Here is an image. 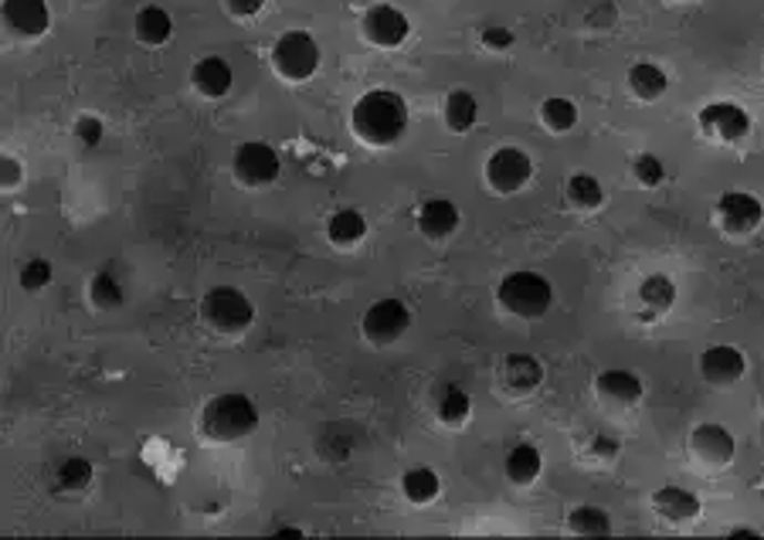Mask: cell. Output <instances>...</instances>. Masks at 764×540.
I'll use <instances>...</instances> for the list:
<instances>
[{"mask_svg": "<svg viewBox=\"0 0 764 540\" xmlns=\"http://www.w3.org/2000/svg\"><path fill=\"white\" fill-rule=\"evenodd\" d=\"M133 31H136V41H140V44L161 48V44H167L171 34H174V18H171V11L161 8V4H146V8L136 11Z\"/></svg>", "mask_w": 764, "mask_h": 540, "instance_id": "23", "label": "cell"}, {"mask_svg": "<svg viewBox=\"0 0 764 540\" xmlns=\"http://www.w3.org/2000/svg\"><path fill=\"white\" fill-rule=\"evenodd\" d=\"M200 320L208 323L215 333L235 336L245 333L255 320V307L238 285H215L204 292L200 300Z\"/></svg>", "mask_w": 764, "mask_h": 540, "instance_id": "4", "label": "cell"}, {"mask_svg": "<svg viewBox=\"0 0 764 540\" xmlns=\"http://www.w3.org/2000/svg\"><path fill=\"white\" fill-rule=\"evenodd\" d=\"M368 235V218L357 211V208H337L327 221V238L340 249H350V245L364 241Z\"/></svg>", "mask_w": 764, "mask_h": 540, "instance_id": "27", "label": "cell"}, {"mask_svg": "<svg viewBox=\"0 0 764 540\" xmlns=\"http://www.w3.org/2000/svg\"><path fill=\"white\" fill-rule=\"evenodd\" d=\"M544 381V364L534 354H506L503 361V384L514 395H530Z\"/></svg>", "mask_w": 764, "mask_h": 540, "instance_id": "21", "label": "cell"}, {"mask_svg": "<svg viewBox=\"0 0 764 540\" xmlns=\"http://www.w3.org/2000/svg\"><path fill=\"white\" fill-rule=\"evenodd\" d=\"M276 533H279V537H302L299 527H276Z\"/></svg>", "mask_w": 764, "mask_h": 540, "instance_id": "41", "label": "cell"}, {"mask_svg": "<svg viewBox=\"0 0 764 540\" xmlns=\"http://www.w3.org/2000/svg\"><path fill=\"white\" fill-rule=\"evenodd\" d=\"M731 537H761V530H754V527H731Z\"/></svg>", "mask_w": 764, "mask_h": 540, "instance_id": "40", "label": "cell"}, {"mask_svg": "<svg viewBox=\"0 0 764 540\" xmlns=\"http://www.w3.org/2000/svg\"><path fill=\"white\" fill-rule=\"evenodd\" d=\"M407 326H412V310L401 300H374L361 316V333L374 347H391L407 333Z\"/></svg>", "mask_w": 764, "mask_h": 540, "instance_id": "8", "label": "cell"}, {"mask_svg": "<svg viewBox=\"0 0 764 540\" xmlns=\"http://www.w3.org/2000/svg\"><path fill=\"white\" fill-rule=\"evenodd\" d=\"M565 201L575 211H598L605 205V187L595 174H571L565 180Z\"/></svg>", "mask_w": 764, "mask_h": 540, "instance_id": "26", "label": "cell"}, {"mask_svg": "<svg viewBox=\"0 0 764 540\" xmlns=\"http://www.w3.org/2000/svg\"><path fill=\"white\" fill-rule=\"evenodd\" d=\"M696 126L706 139H717V143H741L751 133V113L741 103L731 100H717V103H706L696 113Z\"/></svg>", "mask_w": 764, "mask_h": 540, "instance_id": "9", "label": "cell"}, {"mask_svg": "<svg viewBox=\"0 0 764 540\" xmlns=\"http://www.w3.org/2000/svg\"><path fill=\"white\" fill-rule=\"evenodd\" d=\"M4 24L18 38H41L51 28V11L44 0H4Z\"/></svg>", "mask_w": 764, "mask_h": 540, "instance_id": "18", "label": "cell"}, {"mask_svg": "<svg viewBox=\"0 0 764 540\" xmlns=\"http://www.w3.org/2000/svg\"><path fill=\"white\" fill-rule=\"evenodd\" d=\"M442 120L452 133H469L479 123V100L469 89H452L442 103Z\"/></svg>", "mask_w": 764, "mask_h": 540, "instance_id": "24", "label": "cell"}, {"mask_svg": "<svg viewBox=\"0 0 764 540\" xmlns=\"http://www.w3.org/2000/svg\"><path fill=\"white\" fill-rule=\"evenodd\" d=\"M568 530L581 533V537H605V533H611V517L605 507L581 503L568 513Z\"/></svg>", "mask_w": 764, "mask_h": 540, "instance_id": "31", "label": "cell"}, {"mask_svg": "<svg viewBox=\"0 0 764 540\" xmlns=\"http://www.w3.org/2000/svg\"><path fill=\"white\" fill-rule=\"evenodd\" d=\"M0 180H4V190H14L21 184V164L14 157H4V167H0Z\"/></svg>", "mask_w": 764, "mask_h": 540, "instance_id": "39", "label": "cell"}, {"mask_svg": "<svg viewBox=\"0 0 764 540\" xmlns=\"http://www.w3.org/2000/svg\"><path fill=\"white\" fill-rule=\"evenodd\" d=\"M272 69L289 82L313 79L320 69V44L310 31H282L272 44Z\"/></svg>", "mask_w": 764, "mask_h": 540, "instance_id": "5", "label": "cell"}, {"mask_svg": "<svg viewBox=\"0 0 764 540\" xmlns=\"http://www.w3.org/2000/svg\"><path fill=\"white\" fill-rule=\"evenodd\" d=\"M435 412H438V418H442L445 425H463V422H469V415H473V398H469V391L458 387V384H445L442 395H438Z\"/></svg>", "mask_w": 764, "mask_h": 540, "instance_id": "30", "label": "cell"}, {"mask_svg": "<svg viewBox=\"0 0 764 540\" xmlns=\"http://www.w3.org/2000/svg\"><path fill=\"white\" fill-rule=\"evenodd\" d=\"M503 472H506V479L514 482V486H530L544 472V453L534 446V442H520V446H514V449L506 453Z\"/></svg>", "mask_w": 764, "mask_h": 540, "instance_id": "20", "label": "cell"}, {"mask_svg": "<svg viewBox=\"0 0 764 540\" xmlns=\"http://www.w3.org/2000/svg\"><path fill=\"white\" fill-rule=\"evenodd\" d=\"M578 106L575 100H568V95H547V100L540 103V123L550 129V133H568L578 126Z\"/></svg>", "mask_w": 764, "mask_h": 540, "instance_id": "28", "label": "cell"}, {"mask_svg": "<svg viewBox=\"0 0 764 540\" xmlns=\"http://www.w3.org/2000/svg\"><path fill=\"white\" fill-rule=\"evenodd\" d=\"M496 300L509 316L520 320H540L554 307V285L547 276L520 269V272H506L496 285Z\"/></svg>", "mask_w": 764, "mask_h": 540, "instance_id": "3", "label": "cell"}, {"mask_svg": "<svg viewBox=\"0 0 764 540\" xmlns=\"http://www.w3.org/2000/svg\"><path fill=\"white\" fill-rule=\"evenodd\" d=\"M761 438H764V432H761Z\"/></svg>", "mask_w": 764, "mask_h": 540, "instance_id": "42", "label": "cell"}, {"mask_svg": "<svg viewBox=\"0 0 764 540\" xmlns=\"http://www.w3.org/2000/svg\"><path fill=\"white\" fill-rule=\"evenodd\" d=\"M690 453L700 466L706 469H724L737 456V438L727 425L721 422H700L690 432Z\"/></svg>", "mask_w": 764, "mask_h": 540, "instance_id": "10", "label": "cell"}, {"mask_svg": "<svg viewBox=\"0 0 764 540\" xmlns=\"http://www.w3.org/2000/svg\"><path fill=\"white\" fill-rule=\"evenodd\" d=\"M231 170H235V180L245 187H269L279 180L282 160L276 154V146H269L266 139H248V143H238V150L231 157Z\"/></svg>", "mask_w": 764, "mask_h": 540, "instance_id": "6", "label": "cell"}, {"mask_svg": "<svg viewBox=\"0 0 764 540\" xmlns=\"http://www.w3.org/2000/svg\"><path fill=\"white\" fill-rule=\"evenodd\" d=\"M632 177L642 184V187H659L662 180H667V164H662L655 154H636L632 157Z\"/></svg>", "mask_w": 764, "mask_h": 540, "instance_id": "33", "label": "cell"}, {"mask_svg": "<svg viewBox=\"0 0 764 540\" xmlns=\"http://www.w3.org/2000/svg\"><path fill=\"white\" fill-rule=\"evenodd\" d=\"M652 510L670 527H686V523H693L700 517L703 503H700V497L693 494V489L667 482V486H659L652 494Z\"/></svg>", "mask_w": 764, "mask_h": 540, "instance_id": "15", "label": "cell"}, {"mask_svg": "<svg viewBox=\"0 0 764 540\" xmlns=\"http://www.w3.org/2000/svg\"><path fill=\"white\" fill-rule=\"evenodd\" d=\"M401 494H404L407 503L429 507L442 494V479H438V472L432 466H412V469L401 476Z\"/></svg>", "mask_w": 764, "mask_h": 540, "instance_id": "25", "label": "cell"}, {"mask_svg": "<svg viewBox=\"0 0 764 540\" xmlns=\"http://www.w3.org/2000/svg\"><path fill=\"white\" fill-rule=\"evenodd\" d=\"M89 300L95 310H120L126 292H123V282L110 272V269H99L92 279H89Z\"/></svg>", "mask_w": 764, "mask_h": 540, "instance_id": "29", "label": "cell"}, {"mask_svg": "<svg viewBox=\"0 0 764 540\" xmlns=\"http://www.w3.org/2000/svg\"><path fill=\"white\" fill-rule=\"evenodd\" d=\"M190 82H194V89L204 95V100H225V95L231 92V85H235V69L221 55H204L190 69Z\"/></svg>", "mask_w": 764, "mask_h": 540, "instance_id": "16", "label": "cell"}, {"mask_svg": "<svg viewBox=\"0 0 764 540\" xmlns=\"http://www.w3.org/2000/svg\"><path fill=\"white\" fill-rule=\"evenodd\" d=\"M225 8H228V14L248 21V18H255V14L266 8V0H225Z\"/></svg>", "mask_w": 764, "mask_h": 540, "instance_id": "38", "label": "cell"}, {"mask_svg": "<svg viewBox=\"0 0 764 540\" xmlns=\"http://www.w3.org/2000/svg\"><path fill=\"white\" fill-rule=\"evenodd\" d=\"M75 136L82 146H99V139L106 136V126H102V120L95 116H79L75 120Z\"/></svg>", "mask_w": 764, "mask_h": 540, "instance_id": "37", "label": "cell"}, {"mask_svg": "<svg viewBox=\"0 0 764 540\" xmlns=\"http://www.w3.org/2000/svg\"><path fill=\"white\" fill-rule=\"evenodd\" d=\"M619 453H622V442H619L616 432H595L591 435V456H598L601 463L616 459Z\"/></svg>", "mask_w": 764, "mask_h": 540, "instance_id": "36", "label": "cell"}, {"mask_svg": "<svg viewBox=\"0 0 764 540\" xmlns=\"http://www.w3.org/2000/svg\"><path fill=\"white\" fill-rule=\"evenodd\" d=\"M595 395H598V402H605L611 408H636L646 395V384L629 367H605L595 377Z\"/></svg>", "mask_w": 764, "mask_h": 540, "instance_id": "13", "label": "cell"}, {"mask_svg": "<svg viewBox=\"0 0 764 540\" xmlns=\"http://www.w3.org/2000/svg\"><path fill=\"white\" fill-rule=\"evenodd\" d=\"M458 221H463V211H458V205L448 201V198H429V201L419 208V215H415V225H419V231H422L429 241H445V238H452L455 228H458Z\"/></svg>", "mask_w": 764, "mask_h": 540, "instance_id": "17", "label": "cell"}, {"mask_svg": "<svg viewBox=\"0 0 764 540\" xmlns=\"http://www.w3.org/2000/svg\"><path fill=\"white\" fill-rule=\"evenodd\" d=\"M717 221L727 235H751L764 221V201L751 190H724L717 198Z\"/></svg>", "mask_w": 764, "mask_h": 540, "instance_id": "11", "label": "cell"}, {"mask_svg": "<svg viewBox=\"0 0 764 540\" xmlns=\"http://www.w3.org/2000/svg\"><path fill=\"white\" fill-rule=\"evenodd\" d=\"M21 289H28V292H38V289H44L48 282H51V262L48 259H28L24 266H21Z\"/></svg>", "mask_w": 764, "mask_h": 540, "instance_id": "34", "label": "cell"}, {"mask_svg": "<svg viewBox=\"0 0 764 540\" xmlns=\"http://www.w3.org/2000/svg\"><path fill=\"white\" fill-rule=\"evenodd\" d=\"M479 44L489 48V52H509V48L517 44V34L509 28H503V24H489V28L479 31Z\"/></svg>", "mask_w": 764, "mask_h": 540, "instance_id": "35", "label": "cell"}, {"mask_svg": "<svg viewBox=\"0 0 764 540\" xmlns=\"http://www.w3.org/2000/svg\"><path fill=\"white\" fill-rule=\"evenodd\" d=\"M626 82H629V92L636 95L639 103H655V100H662V95H667V89H670L667 69H659L655 62H636V65L629 69Z\"/></svg>", "mask_w": 764, "mask_h": 540, "instance_id": "22", "label": "cell"}, {"mask_svg": "<svg viewBox=\"0 0 764 540\" xmlns=\"http://www.w3.org/2000/svg\"><path fill=\"white\" fill-rule=\"evenodd\" d=\"M639 307H642V316H662L670 313L673 303H677V282L667 276V272H652L639 282Z\"/></svg>", "mask_w": 764, "mask_h": 540, "instance_id": "19", "label": "cell"}, {"mask_svg": "<svg viewBox=\"0 0 764 540\" xmlns=\"http://www.w3.org/2000/svg\"><path fill=\"white\" fill-rule=\"evenodd\" d=\"M255 428H259V405L248 395H241V391L215 395L200 412V432L211 442H225V446L255 435Z\"/></svg>", "mask_w": 764, "mask_h": 540, "instance_id": "2", "label": "cell"}, {"mask_svg": "<svg viewBox=\"0 0 764 540\" xmlns=\"http://www.w3.org/2000/svg\"><path fill=\"white\" fill-rule=\"evenodd\" d=\"M350 126L368 146H394L407 129V103L401 92L371 89L350 110Z\"/></svg>", "mask_w": 764, "mask_h": 540, "instance_id": "1", "label": "cell"}, {"mask_svg": "<svg viewBox=\"0 0 764 540\" xmlns=\"http://www.w3.org/2000/svg\"><path fill=\"white\" fill-rule=\"evenodd\" d=\"M361 34L374 48H401L407 34H412V18L394 4H374L361 18Z\"/></svg>", "mask_w": 764, "mask_h": 540, "instance_id": "12", "label": "cell"}, {"mask_svg": "<svg viewBox=\"0 0 764 540\" xmlns=\"http://www.w3.org/2000/svg\"><path fill=\"white\" fill-rule=\"evenodd\" d=\"M744 371H747V361H744L741 347H734V343H710V347L700 354V374L713 387L737 384L744 377Z\"/></svg>", "mask_w": 764, "mask_h": 540, "instance_id": "14", "label": "cell"}, {"mask_svg": "<svg viewBox=\"0 0 764 540\" xmlns=\"http://www.w3.org/2000/svg\"><path fill=\"white\" fill-rule=\"evenodd\" d=\"M55 482L65 489V494H82V489L92 482V463H89V459H79V456L65 459V463L59 466V472H55Z\"/></svg>", "mask_w": 764, "mask_h": 540, "instance_id": "32", "label": "cell"}, {"mask_svg": "<svg viewBox=\"0 0 764 540\" xmlns=\"http://www.w3.org/2000/svg\"><path fill=\"white\" fill-rule=\"evenodd\" d=\"M486 184L496 190V194H517L530 184L534 177V160L527 150H520V146H499V150H493L486 157Z\"/></svg>", "mask_w": 764, "mask_h": 540, "instance_id": "7", "label": "cell"}]
</instances>
